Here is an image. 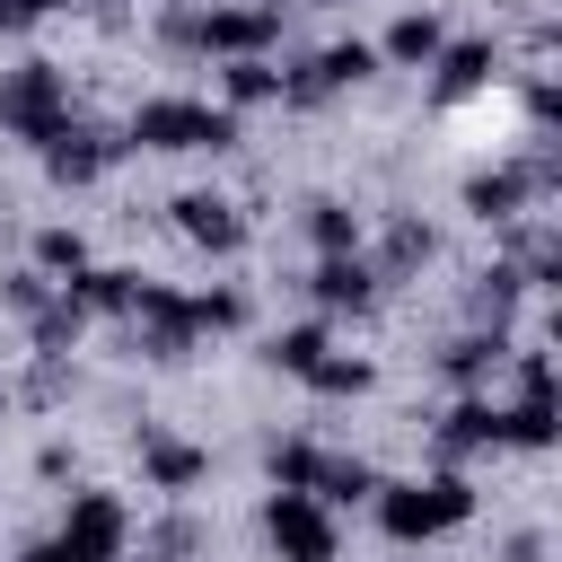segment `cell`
<instances>
[{"mask_svg": "<svg viewBox=\"0 0 562 562\" xmlns=\"http://www.w3.org/2000/svg\"><path fill=\"white\" fill-rule=\"evenodd\" d=\"M123 140H105L97 123H61L53 140H44V167L61 176V184H88V176H105V158H114Z\"/></svg>", "mask_w": 562, "mask_h": 562, "instance_id": "ba28073f", "label": "cell"}, {"mask_svg": "<svg viewBox=\"0 0 562 562\" xmlns=\"http://www.w3.org/2000/svg\"><path fill=\"white\" fill-rule=\"evenodd\" d=\"M439 44H448V26H439L430 9H404V18L386 26L378 61H395V70H430V61H439Z\"/></svg>", "mask_w": 562, "mask_h": 562, "instance_id": "7c38bea8", "label": "cell"}, {"mask_svg": "<svg viewBox=\"0 0 562 562\" xmlns=\"http://www.w3.org/2000/svg\"><path fill=\"white\" fill-rule=\"evenodd\" d=\"M123 140L132 149H237V114L202 105V97H149V105H132Z\"/></svg>", "mask_w": 562, "mask_h": 562, "instance_id": "7a4b0ae2", "label": "cell"}, {"mask_svg": "<svg viewBox=\"0 0 562 562\" xmlns=\"http://www.w3.org/2000/svg\"><path fill=\"white\" fill-rule=\"evenodd\" d=\"M140 474H149L158 492H193V483L211 474V457H202L193 439H176V430H140Z\"/></svg>", "mask_w": 562, "mask_h": 562, "instance_id": "30bf717a", "label": "cell"}, {"mask_svg": "<svg viewBox=\"0 0 562 562\" xmlns=\"http://www.w3.org/2000/svg\"><path fill=\"white\" fill-rule=\"evenodd\" d=\"M220 88H228V114H237V105H263V97H281V70H272L263 53H246V61H228V79H220Z\"/></svg>", "mask_w": 562, "mask_h": 562, "instance_id": "44dd1931", "label": "cell"}, {"mask_svg": "<svg viewBox=\"0 0 562 562\" xmlns=\"http://www.w3.org/2000/svg\"><path fill=\"white\" fill-rule=\"evenodd\" d=\"M501 79V53L483 44V35H465V44H439V88L448 97H465V88H492Z\"/></svg>", "mask_w": 562, "mask_h": 562, "instance_id": "4fadbf2b", "label": "cell"}, {"mask_svg": "<svg viewBox=\"0 0 562 562\" xmlns=\"http://www.w3.org/2000/svg\"><path fill=\"white\" fill-rule=\"evenodd\" d=\"M246 325V290H193V334H237Z\"/></svg>", "mask_w": 562, "mask_h": 562, "instance_id": "cb8c5ba5", "label": "cell"}, {"mask_svg": "<svg viewBox=\"0 0 562 562\" xmlns=\"http://www.w3.org/2000/svg\"><path fill=\"white\" fill-rule=\"evenodd\" d=\"M430 228L422 220H395V237H386V255H378V281H395V272H413V263H430Z\"/></svg>", "mask_w": 562, "mask_h": 562, "instance_id": "603a6c76", "label": "cell"}, {"mask_svg": "<svg viewBox=\"0 0 562 562\" xmlns=\"http://www.w3.org/2000/svg\"><path fill=\"white\" fill-rule=\"evenodd\" d=\"M501 360H509V342H501V334H492V325H474V334H457V342H448V351H439V369H448V378H457V386H483V378H492V369H501Z\"/></svg>", "mask_w": 562, "mask_h": 562, "instance_id": "5bb4252c", "label": "cell"}, {"mask_svg": "<svg viewBox=\"0 0 562 562\" xmlns=\"http://www.w3.org/2000/svg\"><path fill=\"white\" fill-rule=\"evenodd\" d=\"M307 386H316V395H369V360L325 342V351H316V369H307Z\"/></svg>", "mask_w": 562, "mask_h": 562, "instance_id": "ffe728a7", "label": "cell"}, {"mask_svg": "<svg viewBox=\"0 0 562 562\" xmlns=\"http://www.w3.org/2000/svg\"><path fill=\"white\" fill-rule=\"evenodd\" d=\"M35 272H88V237L79 228H44L35 237Z\"/></svg>", "mask_w": 562, "mask_h": 562, "instance_id": "d4e9b609", "label": "cell"}, {"mask_svg": "<svg viewBox=\"0 0 562 562\" xmlns=\"http://www.w3.org/2000/svg\"><path fill=\"white\" fill-rule=\"evenodd\" d=\"M176 228L202 246V255H237L246 246V211L228 193H176Z\"/></svg>", "mask_w": 562, "mask_h": 562, "instance_id": "52a82bcc", "label": "cell"}, {"mask_svg": "<svg viewBox=\"0 0 562 562\" xmlns=\"http://www.w3.org/2000/svg\"><path fill=\"white\" fill-rule=\"evenodd\" d=\"M281 35V0H246V9H193V44L220 61H246Z\"/></svg>", "mask_w": 562, "mask_h": 562, "instance_id": "277c9868", "label": "cell"}, {"mask_svg": "<svg viewBox=\"0 0 562 562\" xmlns=\"http://www.w3.org/2000/svg\"><path fill=\"white\" fill-rule=\"evenodd\" d=\"M0 123L18 132V140H53L61 123H70V88H61V70L53 61H26V70H9L0 79Z\"/></svg>", "mask_w": 562, "mask_h": 562, "instance_id": "3957f363", "label": "cell"}, {"mask_svg": "<svg viewBox=\"0 0 562 562\" xmlns=\"http://www.w3.org/2000/svg\"><path fill=\"white\" fill-rule=\"evenodd\" d=\"M114 562H132V553H114ZM140 562H158V553H140Z\"/></svg>", "mask_w": 562, "mask_h": 562, "instance_id": "83f0119b", "label": "cell"}, {"mask_svg": "<svg viewBox=\"0 0 562 562\" xmlns=\"http://www.w3.org/2000/svg\"><path fill=\"white\" fill-rule=\"evenodd\" d=\"M0 413H9V386H0Z\"/></svg>", "mask_w": 562, "mask_h": 562, "instance_id": "f1b7e54d", "label": "cell"}, {"mask_svg": "<svg viewBox=\"0 0 562 562\" xmlns=\"http://www.w3.org/2000/svg\"><path fill=\"white\" fill-rule=\"evenodd\" d=\"M501 448V404L492 395H457V413L439 422V457H483Z\"/></svg>", "mask_w": 562, "mask_h": 562, "instance_id": "8fae6325", "label": "cell"}, {"mask_svg": "<svg viewBox=\"0 0 562 562\" xmlns=\"http://www.w3.org/2000/svg\"><path fill=\"white\" fill-rule=\"evenodd\" d=\"M44 9H61V0H0V26H35Z\"/></svg>", "mask_w": 562, "mask_h": 562, "instance_id": "4316f807", "label": "cell"}, {"mask_svg": "<svg viewBox=\"0 0 562 562\" xmlns=\"http://www.w3.org/2000/svg\"><path fill=\"white\" fill-rule=\"evenodd\" d=\"M307 492H316V501H334V509H342V501H369V492H378V465H369V457H325Z\"/></svg>", "mask_w": 562, "mask_h": 562, "instance_id": "e0dca14e", "label": "cell"}, {"mask_svg": "<svg viewBox=\"0 0 562 562\" xmlns=\"http://www.w3.org/2000/svg\"><path fill=\"white\" fill-rule=\"evenodd\" d=\"M501 448H553V386H527L518 404H501Z\"/></svg>", "mask_w": 562, "mask_h": 562, "instance_id": "9a60e30c", "label": "cell"}, {"mask_svg": "<svg viewBox=\"0 0 562 562\" xmlns=\"http://www.w3.org/2000/svg\"><path fill=\"white\" fill-rule=\"evenodd\" d=\"M307 290H316V307H351V316H360V307L378 299V263H369L360 246H351V255H316V281H307Z\"/></svg>", "mask_w": 562, "mask_h": 562, "instance_id": "9c48e42d", "label": "cell"}, {"mask_svg": "<svg viewBox=\"0 0 562 562\" xmlns=\"http://www.w3.org/2000/svg\"><path fill=\"white\" fill-rule=\"evenodd\" d=\"M316 465H325V448H307V439H281V448H272V483H281V492H307Z\"/></svg>", "mask_w": 562, "mask_h": 562, "instance_id": "484cf974", "label": "cell"}, {"mask_svg": "<svg viewBox=\"0 0 562 562\" xmlns=\"http://www.w3.org/2000/svg\"><path fill=\"white\" fill-rule=\"evenodd\" d=\"M70 299L88 316H132L140 307V272H70Z\"/></svg>", "mask_w": 562, "mask_h": 562, "instance_id": "2e32d148", "label": "cell"}, {"mask_svg": "<svg viewBox=\"0 0 562 562\" xmlns=\"http://www.w3.org/2000/svg\"><path fill=\"white\" fill-rule=\"evenodd\" d=\"M325 342H334L325 325H290V334H272V342H263V360H272V369H290V378H307Z\"/></svg>", "mask_w": 562, "mask_h": 562, "instance_id": "7402d4cb", "label": "cell"}, {"mask_svg": "<svg viewBox=\"0 0 562 562\" xmlns=\"http://www.w3.org/2000/svg\"><path fill=\"white\" fill-rule=\"evenodd\" d=\"M369 501H378V527H386L395 544H430V536H448V527L474 518V483H465L457 465L430 474V483H378Z\"/></svg>", "mask_w": 562, "mask_h": 562, "instance_id": "6da1fadb", "label": "cell"}, {"mask_svg": "<svg viewBox=\"0 0 562 562\" xmlns=\"http://www.w3.org/2000/svg\"><path fill=\"white\" fill-rule=\"evenodd\" d=\"M263 527L281 544V562H334V518L316 492H272L263 501Z\"/></svg>", "mask_w": 562, "mask_h": 562, "instance_id": "5b68a950", "label": "cell"}, {"mask_svg": "<svg viewBox=\"0 0 562 562\" xmlns=\"http://www.w3.org/2000/svg\"><path fill=\"white\" fill-rule=\"evenodd\" d=\"M61 544H70L79 562H114V553L132 544L123 501H114V492H70V509H61Z\"/></svg>", "mask_w": 562, "mask_h": 562, "instance_id": "8992f818", "label": "cell"}, {"mask_svg": "<svg viewBox=\"0 0 562 562\" xmlns=\"http://www.w3.org/2000/svg\"><path fill=\"white\" fill-rule=\"evenodd\" d=\"M79 325H88V307H79V299H70V281H61V290L35 307V351H53V360H61V342H79Z\"/></svg>", "mask_w": 562, "mask_h": 562, "instance_id": "ac0fdd59", "label": "cell"}, {"mask_svg": "<svg viewBox=\"0 0 562 562\" xmlns=\"http://www.w3.org/2000/svg\"><path fill=\"white\" fill-rule=\"evenodd\" d=\"M307 237H316V255H351L360 246V211L351 202H307Z\"/></svg>", "mask_w": 562, "mask_h": 562, "instance_id": "d6986e66", "label": "cell"}]
</instances>
